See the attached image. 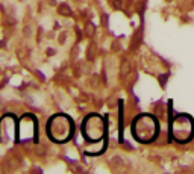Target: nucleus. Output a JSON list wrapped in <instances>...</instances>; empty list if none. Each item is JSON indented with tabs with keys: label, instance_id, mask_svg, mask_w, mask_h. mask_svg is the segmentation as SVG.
<instances>
[{
	"label": "nucleus",
	"instance_id": "f257e3e1",
	"mask_svg": "<svg viewBox=\"0 0 194 174\" xmlns=\"http://www.w3.org/2000/svg\"><path fill=\"white\" fill-rule=\"evenodd\" d=\"M132 135L138 142L149 144L159 135L158 120L150 114H141L132 121Z\"/></svg>",
	"mask_w": 194,
	"mask_h": 174
},
{
	"label": "nucleus",
	"instance_id": "423d86ee",
	"mask_svg": "<svg viewBox=\"0 0 194 174\" xmlns=\"http://www.w3.org/2000/svg\"><path fill=\"white\" fill-rule=\"evenodd\" d=\"M59 14H61V15H65V17H70V15H71V11H70V8L64 3V5L59 6Z\"/></svg>",
	"mask_w": 194,
	"mask_h": 174
},
{
	"label": "nucleus",
	"instance_id": "20e7f679",
	"mask_svg": "<svg viewBox=\"0 0 194 174\" xmlns=\"http://www.w3.org/2000/svg\"><path fill=\"white\" fill-rule=\"evenodd\" d=\"M105 124H103V120L99 117V115H88L85 120H84V124H82V133H84V138L85 141L88 142H99L103 136H105Z\"/></svg>",
	"mask_w": 194,
	"mask_h": 174
},
{
	"label": "nucleus",
	"instance_id": "f03ea898",
	"mask_svg": "<svg viewBox=\"0 0 194 174\" xmlns=\"http://www.w3.org/2000/svg\"><path fill=\"white\" fill-rule=\"evenodd\" d=\"M75 133L73 121L67 115H53L47 121V135L55 142H67Z\"/></svg>",
	"mask_w": 194,
	"mask_h": 174
},
{
	"label": "nucleus",
	"instance_id": "9d476101",
	"mask_svg": "<svg viewBox=\"0 0 194 174\" xmlns=\"http://www.w3.org/2000/svg\"><path fill=\"white\" fill-rule=\"evenodd\" d=\"M47 53H48V55H55V50H53V48H48Z\"/></svg>",
	"mask_w": 194,
	"mask_h": 174
},
{
	"label": "nucleus",
	"instance_id": "6e6552de",
	"mask_svg": "<svg viewBox=\"0 0 194 174\" xmlns=\"http://www.w3.org/2000/svg\"><path fill=\"white\" fill-rule=\"evenodd\" d=\"M167 79H168V74H161V76H159V83L164 86L167 83Z\"/></svg>",
	"mask_w": 194,
	"mask_h": 174
},
{
	"label": "nucleus",
	"instance_id": "39448f33",
	"mask_svg": "<svg viewBox=\"0 0 194 174\" xmlns=\"http://www.w3.org/2000/svg\"><path fill=\"white\" fill-rule=\"evenodd\" d=\"M131 70H132V67H131V64L128 62V61H125L123 64H121V68H120V74L121 76H128V74L131 73Z\"/></svg>",
	"mask_w": 194,
	"mask_h": 174
},
{
	"label": "nucleus",
	"instance_id": "7ed1b4c3",
	"mask_svg": "<svg viewBox=\"0 0 194 174\" xmlns=\"http://www.w3.org/2000/svg\"><path fill=\"white\" fill-rule=\"evenodd\" d=\"M170 133L176 142L185 144L194 136V120L187 114H178L170 124Z\"/></svg>",
	"mask_w": 194,
	"mask_h": 174
},
{
	"label": "nucleus",
	"instance_id": "0eeeda50",
	"mask_svg": "<svg viewBox=\"0 0 194 174\" xmlns=\"http://www.w3.org/2000/svg\"><path fill=\"white\" fill-rule=\"evenodd\" d=\"M94 30H96L94 24H93V23H88L87 28H85V35H87V36H93V35H94Z\"/></svg>",
	"mask_w": 194,
	"mask_h": 174
},
{
	"label": "nucleus",
	"instance_id": "1a4fd4ad",
	"mask_svg": "<svg viewBox=\"0 0 194 174\" xmlns=\"http://www.w3.org/2000/svg\"><path fill=\"white\" fill-rule=\"evenodd\" d=\"M112 6L115 9H120L121 8V0H112Z\"/></svg>",
	"mask_w": 194,
	"mask_h": 174
}]
</instances>
